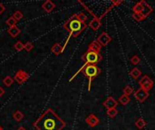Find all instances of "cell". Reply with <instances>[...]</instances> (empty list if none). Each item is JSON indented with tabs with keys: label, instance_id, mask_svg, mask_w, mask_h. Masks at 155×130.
<instances>
[{
	"label": "cell",
	"instance_id": "obj_4",
	"mask_svg": "<svg viewBox=\"0 0 155 130\" xmlns=\"http://www.w3.org/2000/svg\"><path fill=\"white\" fill-rule=\"evenodd\" d=\"M82 71H83V74L88 79V91H90L93 81L94 80V79L97 76H99L101 74L102 70H101V69L98 67L97 65L89 64V65L84 67L82 70Z\"/></svg>",
	"mask_w": 155,
	"mask_h": 130
},
{
	"label": "cell",
	"instance_id": "obj_8",
	"mask_svg": "<svg viewBox=\"0 0 155 130\" xmlns=\"http://www.w3.org/2000/svg\"><path fill=\"white\" fill-rule=\"evenodd\" d=\"M112 36H110L106 32H103L97 38V42L100 43V45L103 46H107L109 43L112 42Z\"/></svg>",
	"mask_w": 155,
	"mask_h": 130
},
{
	"label": "cell",
	"instance_id": "obj_11",
	"mask_svg": "<svg viewBox=\"0 0 155 130\" xmlns=\"http://www.w3.org/2000/svg\"><path fill=\"white\" fill-rule=\"evenodd\" d=\"M85 122L91 127H94V126H96L98 124L100 123V120H99V119H98L94 114H89L87 116V118L85 119Z\"/></svg>",
	"mask_w": 155,
	"mask_h": 130
},
{
	"label": "cell",
	"instance_id": "obj_13",
	"mask_svg": "<svg viewBox=\"0 0 155 130\" xmlns=\"http://www.w3.org/2000/svg\"><path fill=\"white\" fill-rule=\"evenodd\" d=\"M102 49V46L100 45V43L97 42V40H93L91 42V43L88 45V51L95 52H100Z\"/></svg>",
	"mask_w": 155,
	"mask_h": 130
},
{
	"label": "cell",
	"instance_id": "obj_27",
	"mask_svg": "<svg viewBox=\"0 0 155 130\" xmlns=\"http://www.w3.org/2000/svg\"><path fill=\"white\" fill-rule=\"evenodd\" d=\"M34 48V45L31 42H27L25 43H24V50H25L27 52H29L33 50Z\"/></svg>",
	"mask_w": 155,
	"mask_h": 130
},
{
	"label": "cell",
	"instance_id": "obj_12",
	"mask_svg": "<svg viewBox=\"0 0 155 130\" xmlns=\"http://www.w3.org/2000/svg\"><path fill=\"white\" fill-rule=\"evenodd\" d=\"M42 8H43L46 13H51L55 8V5L54 2L51 1V0H46V1H45L43 5H42Z\"/></svg>",
	"mask_w": 155,
	"mask_h": 130
},
{
	"label": "cell",
	"instance_id": "obj_19",
	"mask_svg": "<svg viewBox=\"0 0 155 130\" xmlns=\"http://www.w3.org/2000/svg\"><path fill=\"white\" fill-rule=\"evenodd\" d=\"M24 117H25L24 114L20 110H17L16 112L13 113V119H15L16 121H17V122L21 121L24 119Z\"/></svg>",
	"mask_w": 155,
	"mask_h": 130
},
{
	"label": "cell",
	"instance_id": "obj_15",
	"mask_svg": "<svg viewBox=\"0 0 155 130\" xmlns=\"http://www.w3.org/2000/svg\"><path fill=\"white\" fill-rule=\"evenodd\" d=\"M7 33H8V34L12 38H16L21 33V29L19 27H17V25H15V26H13V27H10L8 30H7Z\"/></svg>",
	"mask_w": 155,
	"mask_h": 130
},
{
	"label": "cell",
	"instance_id": "obj_20",
	"mask_svg": "<svg viewBox=\"0 0 155 130\" xmlns=\"http://www.w3.org/2000/svg\"><path fill=\"white\" fill-rule=\"evenodd\" d=\"M147 125V123L145 122V120L142 118L138 119L136 121H135V126L139 128V129H143L145 126Z\"/></svg>",
	"mask_w": 155,
	"mask_h": 130
},
{
	"label": "cell",
	"instance_id": "obj_10",
	"mask_svg": "<svg viewBox=\"0 0 155 130\" xmlns=\"http://www.w3.org/2000/svg\"><path fill=\"white\" fill-rule=\"evenodd\" d=\"M104 107L105 108L108 109H112V108H115L118 105V101L114 98V97H112V96H109L105 100H104V102L103 103Z\"/></svg>",
	"mask_w": 155,
	"mask_h": 130
},
{
	"label": "cell",
	"instance_id": "obj_14",
	"mask_svg": "<svg viewBox=\"0 0 155 130\" xmlns=\"http://www.w3.org/2000/svg\"><path fill=\"white\" fill-rule=\"evenodd\" d=\"M51 52L54 54V55H59V54H61L63 52H64V48H63V46L60 45L59 42H55L54 45L51 47Z\"/></svg>",
	"mask_w": 155,
	"mask_h": 130
},
{
	"label": "cell",
	"instance_id": "obj_25",
	"mask_svg": "<svg viewBox=\"0 0 155 130\" xmlns=\"http://www.w3.org/2000/svg\"><path fill=\"white\" fill-rule=\"evenodd\" d=\"M122 91H123V94L126 96H130L133 93V90L131 86H125L122 90Z\"/></svg>",
	"mask_w": 155,
	"mask_h": 130
},
{
	"label": "cell",
	"instance_id": "obj_34",
	"mask_svg": "<svg viewBox=\"0 0 155 130\" xmlns=\"http://www.w3.org/2000/svg\"><path fill=\"white\" fill-rule=\"evenodd\" d=\"M0 130H3V127H2V126L0 125Z\"/></svg>",
	"mask_w": 155,
	"mask_h": 130
},
{
	"label": "cell",
	"instance_id": "obj_31",
	"mask_svg": "<svg viewBox=\"0 0 155 130\" xmlns=\"http://www.w3.org/2000/svg\"><path fill=\"white\" fill-rule=\"evenodd\" d=\"M122 3V1H112V5H114V6H117L119 5H121Z\"/></svg>",
	"mask_w": 155,
	"mask_h": 130
},
{
	"label": "cell",
	"instance_id": "obj_32",
	"mask_svg": "<svg viewBox=\"0 0 155 130\" xmlns=\"http://www.w3.org/2000/svg\"><path fill=\"white\" fill-rule=\"evenodd\" d=\"M4 94H5V90L2 88V87H0V98L3 97Z\"/></svg>",
	"mask_w": 155,
	"mask_h": 130
},
{
	"label": "cell",
	"instance_id": "obj_23",
	"mask_svg": "<svg viewBox=\"0 0 155 130\" xmlns=\"http://www.w3.org/2000/svg\"><path fill=\"white\" fill-rule=\"evenodd\" d=\"M14 49L17 52H21L24 50V43L21 41H17L15 45H14Z\"/></svg>",
	"mask_w": 155,
	"mask_h": 130
},
{
	"label": "cell",
	"instance_id": "obj_21",
	"mask_svg": "<svg viewBox=\"0 0 155 130\" xmlns=\"http://www.w3.org/2000/svg\"><path fill=\"white\" fill-rule=\"evenodd\" d=\"M107 116L110 119H114L116 116L118 115V110L116 108H112V109H108L106 112Z\"/></svg>",
	"mask_w": 155,
	"mask_h": 130
},
{
	"label": "cell",
	"instance_id": "obj_16",
	"mask_svg": "<svg viewBox=\"0 0 155 130\" xmlns=\"http://www.w3.org/2000/svg\"><path fill=\"white\" fill-rule=\"evenodd\" d=\"M143 3H144V0H142V1L137 2V3L133 6V11L134 14H140L141 10H142V8H143Z\"/></svg>",
	"mask_w": 155,
	"mask_h": 130
},
{
	"label": "cell",
	"instance_id": "obj_2",
	"mask_svg": "<svg viewBox=\"0 0 155 130\" xmlns=\"http://www.w3.org/2000/svg\"><path fill=\"white\" fill-rule=\"evenodd\" d=\"M87 20L86 14L83 13H79L76 14H74L72 17H70L64 24V29L68 32L69 36L66 39V42L64 45L63 46L64 50L65 49L67 43L71 37L76 38L79 36V34L87 27V24H85V21Z\"/></svg>",
	"mask_w": 155,
	"mask_h": 130
},
{
	"label": "cell",
	"instance_id": "obj_7",
	"mask_svg": "<svg viewBox=\"0 0 155 130\" xmlns=\"http://www.w3.org/2000/svg\"><path fill=\"white\" fill-rule=\"evenodd\" d=\"M150 94H149V91L140 88L138 89L135 92H134V97L135 98L139 101L140 103H143L144 101L149 98Z\"/></svg>",
	"mask_w": 155,
	"mask_h": 130
},
{
	"label": "cell",
	"instance_id": "obj_5",
	"mask_svg": "<svg viewBox=\"0 0 155 130\" xmlns=\"http://www.w3.org/2000/svg\"><path fill=\"white\" fill-rule=\"evenodd\" d=\"M153 80L148 76V75H144L142 79L139 80V85L141 86V88L149 91L153 88Z\"/></svg>",
	"mask_w": 155,
	"mask_h": 130
},
{
	"label": "cell",
	"instance_id": "obj_24",
	"mask_svg": "<svg viewBox=\"0 0 155 130\" xmlns=\"http://www.w3.org/2000/svg\"><path fill=\"white\" fill-rule=\"evenodd\" d=\"M17 21L13 17H10L7 21H6V24L9 26V28L10 27H13V26H15V25H17Z\"/></svg>",
	"mask_w": 155,
	"mask_h": 130
},
{
	"label": "cell",
	"instance_id": "obj_18",
	"mask_svg": "<svg viewBox=\"0 0 155 130\" xmlns=\"http://www.w3.org/2000/svg\"><path fill=\"white\" fill-rule=\"evenodd\" d=\"M119 102L122 104V105H123V106H126L127 105L130 101H131V98H130V97L129 96H126V95H124V94H122V96H120V98H119Z\"/></svg>",
	"mask_w": 155,
	"mask_h": 130
},
{
	"label": "cell",
	"instance_id": "obj_22",
	"mask_svg": "<svg viewBox=\"0 0 155 130\" xmlns=\"http://www.w3.org/2000/svg\"><path fill=\"white\" fill-rule=\"evenodd\" d=\"M14 80L12 77H10V76H7V77H5L4 78V80H3V84L6 86V87H10L13 83H14Z\"/></svg>",
	"mask_w": 155,
	"mask_h": 130
},
{
	"label": "cell",
	"instance_id": "obj_9",
	"mask_svg": "<svg viewBox=\"0 0 155 130\" xmlns=\"http://www.w3.org/2000/svg\"><path fill=\"white\" fill-rule=\"evenodd\" d=\"M152 11H153V8L146 1H144L143 6V8H142V10H141V12H140L139 14H140V17H142V19L143 21L146 17H148L150 14L152 13Z\"/></svg>",
	"mask_w": 155,
	"mask_h": 130
},
{
	"label": "cell",
	"instance_id": "obj_1",
	"mask_svg": "<svg viewBox=\"0 0 155 130\" xmlns=\"http://www.w3.org/2000/svg\"><path fill=\"white\" fill-rule=\"evenodd\" d=\"M36 130H63L66 123L52 108H47L34 122Z\"/></svg>",
	"mask_w": 155,
	"mask_h": 130
},
{
	"label": "cell",
	"instance_id": "obj_6",
	"mask_svg": "<svg viewBox=\"0 0 155 130\" xmlns=\"http://www.w3.org/2000/svg\"><path fill=\"white\" fill-rule=\"evenodd\" d=\"M29 77H30V75L28 74L26 71H25L23 70H17L15 77H14V80H15L19 85H21V84L25 83L26 80H28Z\"/></svg>",
	"mask_w": 155,
	"mask_h": 130
},
{
	"label": "cell",
	"instance_id": "obj_26",
	"mask_svg": "<svg viewBox=\"0 0 155 130\" xmlns=\"http://www.w3.org/2000/svg\"><path fill=\"white\" fill-rule=\"evenodd\" d=\"M14 18H15L17 21H20L23 17H24V14H23V13L21 12V11H19V10H17V11H16L15 13H14V14L12 16Z\"/></svg>",
	"mask_w": 155,
	"mask_h": 130
},
{
	"label": "cell",
	"instance_id": "obj_29",
	"mask_svg": "<svg viewBox=\"0 0 155 130\" xmlns=\"http://www.w3.org/2000/svg\"><path fill=\"white\" fill-rule=\"evenodd\" d=\"M132 17L135 20V21H137V22H141V21H143V19H142V17H140V14H133V16H132Z\"/></svg>",
	"mask_w": 155,
	"mask_h": 130
},
{
	"label": "cell",
	"instance_id": "obj_30",
	"mask_svg": "<svg viewBox=\"0 0 155 130\" xmlns=\"http://www.w3.org/2000/svg\"><path fill=\"white\" fill-rule=\"evenodd\" d=\"M5 10H6V7H5V6L0 2V16L5 12Z\"/></svg>",
	"mask_w": 155,
	"mask_h": 130
},
{
	"label": "cell",
	"instance_id": "obj_17",
	"mask_svg": "<svg viewBox=\"0 0 155 130\" xmlns=\"http://www.w3.org/2000/svg\"><path fill=\"white\" fill-rule=\"evenodd\" d=\"M141 75H142V71H141L138 68H133L130 71V76L134 80H137Z\"/></svg>",
	"mask_w": 155,
	"mask_h": 130
},
{
	"label": "cell",
	"instance_id": "obj_33",
	"mask_svg": "<svg viewBox=\"0 0 155 130\" xmlns=\"http://www.w3.org/2000/svg\"><path fill=\"white\" fill-rule=\"evenodd\" d=\"M17 130H26L24 126H20V127H18L17 128Z\"/></svg>",
	"mask_w": 155,
	"mask_h": 130
},
{
	"label": "cell",
	"instance_id": "obj_3",
	"mask_svg": "<svg viewBox=\"0 0 155 130\" xmlns=\"http://www.w3.org/2000/svg\"><path fill=\"white\" fill-rule=\"evenodd\" d=\"M82 60L84 61V64L75 72V73L71 78H70L69 81L74 80V79L80 73V72L82 71V70H83L84 67H85V66H87V65H89V64H94V65H96L97 63H99V62L103 60V56L101 55L100 52H92V51H88V50H87L85 52H84V53L83 54Z\"/></svg>",
	"mask_w": 155,
	"mask_h": 130
},
{
	"label": "cell",
	"instance_id": "obj_28",
	"mask_svg": "<svg viewBox=\"0 0 155 130\" xmlns=\"http://www.w3.org/2000/svg\"><path fill=\"white\" fill-rule=\"evenodd\" d=\"M131 62L133 64V65H137L141 62V58L138 56V55H133L132 58H131Z\"/></svg>",
	"mask_w": 155,
	"mask_h": 130
}]
</instances>
